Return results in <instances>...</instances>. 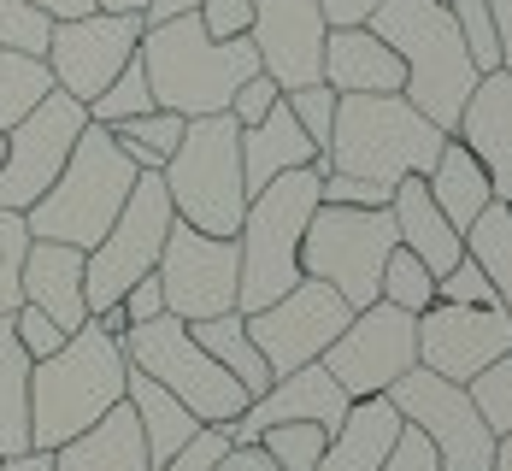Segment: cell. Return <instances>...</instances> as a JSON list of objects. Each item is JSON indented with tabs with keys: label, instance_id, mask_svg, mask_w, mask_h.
Listing matches in <instances>:
<instances>
[{
	"label": "cell",
	"instance_id": "obj_10",
	"mask_svg": "<svg viewBox=\"0 0 512 471\" xmlns=\"http://www.w3.org/2000/svg\"><path fill=\"white\" fill-rule=\"evenodd\" d=\"M171 224H177V207H171V195H165V177H159V171H142L136 189H130V201H124V212L112 218V230L83 254V295H89V313L118 307L124 289L154 271L159 254H165Z\"/></svg>",
	"mask_w": 512,
	"mask_h": 471
},
{
	"label": "cell",
	"instance_id": "obj_38",
	"mask_svg": "<svg viewBox=\"0 0 512 471\" xmlns=\"http://www.w3.org/2000/svg\"><path fill=\"white\" fill-rule=\"evenodd\" d=\"M24 254H30V224L24 212L0 207V318L24 307Z\"/></svg>",
	"mask_w": 512,
	"mask_h": 471
},
{
	"label": "cell",
	"instance_id": "obj_29",
	"mask_svg": "<svg viewBox=\"0 0 512 471\" xmlns=\"http://www.w3.org/2000/svg\"><path fill=\"white\" fill-rule=\"evenodd\" d=\"M30 354L12 336V318H0V460L30 454Z\"/></svg>",
	"mask_w": 512,
	"mask_h": 471
},
{
	"label": "cell",
	"instance_id": "obj_9",
	"mask_svg": "<svg viewBox=\"0 0 512 471\" xmlns=\"http://www.w3.org/2000/svg\"><path fill=\"white\" fill-rule=\"evenodd\" d=\"M401 248L389 207H330L318 201L307 236H301V277L330 283L348 307H371L383 289V265Z\"/></svg>",
	"mask_w": 512,
	"mask_h": 471
},
{
	"label": "cell",
	"instance_id": "obj_12",
	"mask_svg": "<svg viewBox=\"0 0 512 471\" xmlns=\"http://www.w3.org/2000/svg\"><path fill=\"white\" fill-rule=\"evenodd\" d=\"M348 318H354V307H348L330 283L301 277V283H295L289 295H277L271 307L242 313V324H248L254 348L265 354V366H271V383H277V377H289V371L324 360V348L348 330Z\"/></svg>",
	"mask_w": 512,
	"mask_h": 471
},
{
	"label": "cell",
	"instance_id": "obj_6",
	"mask_svg": "<svg viewBox=\"0 0 512 471\" xmlns=\"http://www.w3.org/2000/svg\"><path fill=\"white\" fill-rule=\"evenodd\" d=\"M318 183H324V165H301V171L271 177L248 201L242 230H236V254H242L236 313H259L301 283V236L318 212Z\"/></svg>",
	"mask_w": 512,
	"mask_h": 471
},
{
	"label": "cell",
	"instance_id": "obj_21",
	"mask_svg": "<svg viewBox=\"0 0 512 471\" xmlns=\"http://www.w3.org/2000/svg\"><path fill=\"white\" fill-rule=\"evenodd\" d=\"M324 83L336 95H401L407 89V65L371 24L330 30L324 36Z\"/></svg>",
	"mask_w": 512,
	"mask_h": 471
},
{
	"label": "cell",
	"instance_id": "obj_8",
	"mask_svg": "<svg viewBox=\"0 0 512 471\" xmlns=\"http://www.w3.org/2000/svg\"><path fill=\"white\" fill-rule=\"evenodd\" d=\"M124 360H130V371L154 377L159 389H171L201 424H218V430H230V424L248 413V401H254V395L195 342V330L171 313L148 318V324H130Z\"/></svg>",
	"mask_w": 512,
	"mask_h": 471
},
{
	"label": "cell",
	"instance_id": "obj_16",
	"mask_svg": "<svg viewBox=\"0 0 512 471\" xmlns=\"http://www.w3.org/2000/svg\"><path fill=\"white\" fill-rule=\"evenodd\" d=\"M142 30H148L142 12H83V18H59L42 59H48L53 83H59L71 101L89 106L106 83L136 59Z\"/></svg>",
	"mask_w": 512,
	"mask_h": 471
},
{
	"label": "cell",
	"instance_id": "obj_40",
	"mask_svg": "<svg viewBox=\"0 0 512 471\" xmlns=\"http://www.w3.org/2000/svg\"><path fill=\"white\" fill-rule=\"evenodd\" d=\"M289 112H295V124L307 130V142L318 154H330V130H336V89L330 83H307V89H289L283 95Z\"/></svg>",
	"mask_w": 512,
	"mask_h": 471
},
{
	"label": "cell",
	"instance_id": "obj_27",
	"mask_svg": "<svg viewBox=\"0 0 512 471\" xmlns=\"http://www.w3.org/2000/svg\"><path fill=\"white\" fill-rule=\"evenodd\" d=\"M424 189H430V201L442 207V218H448L460 236L477 224V218H483V207L495 201V189H489V171L477 165V154L465 148L460 136H448V142H442L436 165L424 171Z\"/></svg>",
	"mask_w": 512,
	"mask_h": 471
},
{
	"label": "cell",
	"instance_id": "obj_48",
	"mask_svg": "<svg viewBox=\"0 0 512 471\" xmlns=\"http://www.w3.org/2000/svg\"><path fill=\"white\" fill-rule=\"evenodd\" d=\"M277 101H283V89H277L265 71H254V77L236 89V101H230V118H236V124H259V118H265V112H271Z\"/></svg>",
	"mask_w": 512,
	"mask_h": 471
},
{
	"label": "cell",
	"instance_id": "obj_58",
	"mask_svg": "<svg viewBox=\"0 0 512 471\" xmlns=\"http://www.w3.org/2000/svg\"><path fill=\"white\" fill-rule=\"evenodd\" d=\"M95 6H101V12H142L148 0H95Z\"/></svg>",
	"mask_w": 512,
	"mask_h": 471
},
{
	"label": "cell",
	"instance_id": "obj_57",
	"mask_svg": "<svg viewBox=\"0 0 512 471\" xmlns=\"http://www.w3.org/2000/svg\"><path fill=\"white\" fill-rule=\"evenodd\" d=\"M489 471H512V430L495 442V460H489Z\"/></svg>",
	"mask_w": 512,
	"mask_h": 471
},
{
	"label": "cell",
	"instance_id": "obj_11",
	"mask_svg": "<svg viewBox=\"0 0 512 471\" xmlns=\"http://www.w3.org/2000/svg\"><path fill=\"white\" fill-rule=\"evenodd\" d=\"M159 289H165V313L183 324L236 313V289H242V254L236 236H201L195 224H171L165 254L154 265Z\"/></svg>",
	"mask_w": 512,
	"mask_h": 471
},
{
	"label": "cell",
	"instance_id": "obj_2",
	"mask_svg": "<svg viewBox=\"0 0 512 471\" xmlns=\"http://www.w3.org/2000/svg\"><path fill=\"white\" fill-rule=\"evenodd\" d=\"M136 53H142V71H148L154 106L177 112V118H212V112H230L236 89L259 71V48L248 42V36H236V42H212L195 12L165 18V24H148Z\"/></svg>",
	"mask_w": 512,
	"mask_h": 471
},
{
	"label": "cell",
	"instance_id": "obj_20",
	"mask_svg": "<svg viewBox=\"0 0 512 471\" xmlns=\"http://www.w3.org/2000/svg\"><path fill=\"white\" fill-rule=\"evenodd\" d=\"M454 136H460L465 148L477 154V165L489 171L495 201H512V77H507V71L477 77L471 101L460 106Z\"/></svg>",
	"mask_w": 512,
	"mask_h": 471
},
{
	"label": "cell",
	"instance_id": "obj_31",
	"mask_svg": "<svg viewBox=\"0 0 512 471\" xmlns=\"http://www.w3.org/2000/svg\"><path fill=\"white\" fill-rule=\"evenodd\" d=\"M53 89V71L42 53H12L0 48V130H12V124H24L36 106L48 101Z\"/></svg>",
	"mask_w": 512,
	"mask_h": 471
},
{
	"label": "cell",
	"instance_id": "obj_7",
	"mask_svg": "<svg viewBox=\"0 0 512 471\" xmlns=\"http://www.w3.org/2000/svg\"><path fill=\"white\" fill-rule=\"evenodd\" d=\"M165 195L183 224L201 236H236L248 212V183H242V124L230 112L189 118L177 154L165 159Z\"/></svg>",
	"mask_w": 512,
	"mask_h": 471
},
{
	"label": "cell",
	"instance_id": "obj_30",
	"mask_svg": "<svg viewBox=\"0 0 512 471\" xmlns=\"http://www.w3.org/2000/svg\"><path fill=\"white\" fill-rule=\"evenodd\" d=\"M195 330V342H201L206 354L218 360V366L230 371L248 395H265L271 389V366H265V354L254 348V336H248V324H242V313H218V318H201V324H189Z\"/></svg>",
	"mask_w": 512,
	"mask_h": 471
},
{
	"label": "cell",
	"instance_id": "obj_3",
	"mask_svg": "<svg viewBox=\"0 0 512 471\" xmlns=\"http://www.w3.org/2000/svg\"><path fill=\"white\" fill-rule=\"evenodd\" d=\"M371 30L401 53L407 65V95L430 124H442L454 136L460 124V106L471 101L477 89V65L460 42V24L442 0H377L371 12Z\"/></svg>",
	"mask_w": 512,
	"mask_h": 471
},
{
	"label": "cell",
	"instance_id": "obj_37",
	"mask_svg": "<svg viewBox=\"0 0 512 471\" xmlns=\"http://www.w3.org/2000/svg\"><path fill=\"white\" fill-rule=\"evenodd\" d=\"M465 395H471V407L483 413V424L495 430V436H507L512 430V348L495 360V366H483L471 383H465Z\"/></svg>",
	"mask_w": 512,
	"mask_h": 471
},
{
	"label": "cell",
	"instance_id": "obj_53",
	"mask_svg": "<svg viewBox=\"0 0 512 471\" xmlns=\"http://www.w3.org/2000/svg\"><path fill=\"white\" fill-rule=\"evenodd\" d=\"M30 6H36V12H48L53 24H59V18H83V12H101L95 0H30Z\"/></svg>",
	"mask_w": 512,
	"mask_h": 471
},
{
	"label": "cell",
	"instance_id": "obj_5",
	"mask_svg": "<svg viewBox=\"0 0 512 471\" xmlns=\"http://www.w3.org/2000/svg\"><path fill=\"white\" fill-rule=\"evenodd\" d=\"M136 177L142 171L112 142V130L106 124H89L77 136L71 159H65V171L53 177V189L24 212V224H30L36 242H65V248H83L89 254L106 230H112V218L124 212Z\"/></svg>",
	"mask_w": 512,
	"mask_h": 471
},
{
	"label": "cell",
	"instance_id": "obj_1",
	"mask_svg": "<svg viewBox=\"0 0 512 471\" xmlns=\"http://www.w3.org/2000/svg\"><path fill=\"white\" fill-rule=\"evenodd\" d=\"M124 383H130L124 342H112L89 318L77 336H65L53 360L30 366V448L53 454L89 424H101L124 401Z\"/></svg>",
	"mask_w": 512,
	"mask_h": 471
},
{
	"label": "cell",
	"instance_id": "obj_23",
	"mask_svg": "<svg viewBox=\"0 0 512 471\" xmlns=\"http://www.w3.org/2000/svg\"><path fill=\"white\" fill-rule=\"evenodd\" d=\"M301 165H324V171H330V159L318 154L307 142V130L295 124L289 101H277L259 124H242V183H248V201H254L271 177L301 171Z\"/></svg>",
	"mask_w": 512,
	"mask_h": 471
},
{
	"label": "cell",
	"instance_id": "obj_36",
	"mask_svg": "<svg viewBox=\"0 0 512 471\" xmlns=\"http://www.w3.org/2000/svg\"><path fill=\"white\" fill-rule=\"evenodd\" d=\"M324 442H330L324 424H271V430H259V448L277 460V471H318Z\"/></svg>",
	"mask_w": 512,
	"mask_h": 471
},
{
	"label": "cell",
	"instance_id": "obj_42",
	"mask_svg": "<svg viewBox=\"0 0 512 471\" xmlns=\"http://www.w3.org/2000/svg\"><path fill=\"white\" fill-rule=\"evenodd\" d=\"M436 301H454V307H501V295H495V283H489V271L465 254L454 271H442L436 277Z\"/></svg>",
	"mask_w": 512,
	"mask_h": 471
},
{
	"label": "cell",
	"instance_id": "obj_35",
	"mask_svg": "<svg viewBox=\"0 0 512 471\" xmlns=\"http://www.w3.org/2000/svg\"><path fill=\"white\" fill-rule=\"evenodd\" d=\"M377 301H389V307H401V313H424V307H436V277H430V265H418L407 248H395L389 265H383V289H377Z\"/></svg>",
	"mask_w": 512,
	"mask_h": 471
},
{
	"label": "cell",
	"instance_id": "obj_54",
	"mask_svg": "<svg viewBox=\"0 0 512 471\" xmlns=\"http://www.w3.org/2000/svg\"><path fill=\"white\" fill-rule=\"evenodd\" d=\"M183 12H201V0H148V6H142V18H148V24L183 18Z\"/></svg>",
	"mask_w": 512,
	"mask_h": 471
},
{
	"label": "cell",
	"instance_id": "obj_15",
	"mask_svg": "<svg viewBox=\"0 0 512 471\" xmlns=\"http://www.w3.org/2000/svg\"><path fill=\"white\" fill-rule=\"evenodd\" d=\"M89 130V106L71 101L65 89H53L24 124L6 130V165H0V207L30 212L53 189V177L65 171V159L77 148V136Z\"/></svg>",
	"mask_w": 512,
	"mask_h": 471
},
{
	"label": "cell",
	"instance_id": "obj_4",
	"mask_svg": "<svg viewBox=\"0 0 512 471\" xmlns=\"http://www.w3.org/2000/svg\"><path fill=\"white\" fill-rule=\"evenodd\" d=\"M448 130L430 124L407 95H336L330 130V171H348L365 183L395 189L401 177H424L442 154Z\"/></svg>",
	"mask_w": 512,
	"mask_h": 471
},
{
	"label": "cell",
	"instance_id": "obj_51",
	"mask_svg": "<svg viewBox=\"0 0 512 471\" xmlns=\"http://www.w3.org/2000/svg\"><path fill=\"white\" fill-rule=\"evenodd\" d=\"M212 471H277V460L259 448V442H230L224 454H218V466Z\"/></svg>",
	"mask_w": 512,
	"mask_h": 471
},
{
	"label": "cell",
	"instance_id": "obj_13",
	"mask_svg": "<svg viewBox=\"0 0 512 471\" xmlns=\"http://www.w3.org/2000/svg\"><path fill=\"white\" fill-rule=\"evenodd\" d=\"M389 401H395L401 419L418 424V430L430 436L442 471H489L501 436H495V430L483 424V413L471 407L465 383H448V377H436V371L412 366L401 383H389Z\"/></svg>",
	"mask_w": 512,
	"mask_h": 471
},
{
	"label": "cell",
	"instance_id": "obj_39",
	"mask_svg": "<svg viewBox=\"0 0 512 471\" xmlns=\"http://www.w3.org/2000/svg\"><path fill=\"white\" fill-rule=\"evenodd\" d=\"M454 24H460V42L477 65V77L501 71V42H495V18H489V0H448Z\"/></svg>",
	"mask_w": 512,
	"mask_h": 471
},
{
	"label": "cell",
	"instance_id": "obj_28",
	"mask_svg": "<svg viewBox=\"0 0 512 471\" xmlns=\"http://www.w3.org/2000/svg\"><path fill=\"white\" fill-rule=\"evenodd\" d=\"M124 401H130V413L142 424V442H148V460H154V466H165L171 454H183V448L201 436V419H195L171 389H159L154 377H142V371H130Z\"/></svg>",
	"mask_w": 512,
	"mask_h": 471
},
{
	"label": "cell",
	"instance_id": "obj_19",
	"mask_svg": "<svg viewBox=\"0 0 512 471\" xmlns=\"http://www.w3.org/2000/svg\"><path fill=\"white\" fill-rule=\"evenodd\" d=\"M348 407H354L348 389L324 371V360H312V366L277 377L259 401H248V413L230 424V442H259V430H271V424H324V430H336L348 419Z\"/></svg>",
	"mask_w": 512,
	"mask_h": 471
},
{
	"label": "cell",
	"instance_id": "obj_47",
	"mask_svg": "<svg viewBox=\"0 0 512 471\" xmlns=\"http://www.w3.org/2000/svg\"><path fill=\"white\" fill-rule=\"evenodd\" d=\"M224 448H230V430H218V424H201V436H195L183 454H171L165 466H154V471H212Z\"/></svg>",
	"mask_w": 512,
	"mask_h": 471
},
{
	"label": "cell",
	"instance_id": "obj_26",
	"mask_svg": "<svg viewBox=\"0 0 512 471\" xmlns=\"http://www.w3.org/2000/svg\"><path fill=\"white\" fill-rule=\"evenodd\" d=\"M53 471H154L130 401H118L101 424H89L83 436H71L65 448H53Z\"/></svg>",
	"mask_w": 512,
	"mask_h": 471
},
{
	"label": "cell",
	"instance_id": "obj_60",
	"mask_svg": "<svg viewBox=\"0 0 512 471\" xmlns=\"http://www.w3.org/2000/svg\"><path fill=\"white\" fill-rule=\"evenodd\" d=\"M442 6H448V0H442Z\"/></svg>",
	"mask_w": 512,
	"mask_h": 471
},
{
	"label": "cell",
	"instance_id": "obj_56",
	"mask_svg": "<svg viewBox=\"0 0 512 471\" xmlns=\"http://www.w3.org/2000/svg\"><path fill=\"white\" fill-rule=\"evenodd\" d=\"M89 318L101 324L112 342H124V336H130V318H124V307H101V313H89Z\"/></svg>",
	"mask_w": 512,
	"mask_h": 471
},
{
	"label": "cell",
	"instance_id": "obj_32",
	"mask_svg": "<svg viewBox=\"0 0 512 471\" xmlns=\"http://www.w3.org/2000/svg\"><path fill=\"white\" fill-rule=\"evenodd\" d=\"M465 254L489 271V283L501 295V313L512 318V212H507V201L483 207V218L465 230Z\"/></svg>",
	"mask_w": 512,
	"mask_h": 471
},
{
	"label": "cell",
	"instance_id": "obj_44",
	"mask_svg": "<svg viewBox=\"0 0 512 471\" xmlns=\"http://www.w3.org/2000/svg\"><path fill=\"white\" fill-rule=\"evenodd\" d=\"M389 195L395 189L348 177V171H324V183H318V201H330V207H389Z\"/></svg>",
	"mask_w": 512,
	"mask_h": 471
},
{
	"label": "cell",
	"instance_id": "obj_33",
	"mask_svg": "<svg viewBox=\"0 0 512 471\" xmlns=\"http://www.w3.org/2000/svg\"><path fill=\"white\" fill-rule=\"evenodd\" d=\"M112 130V142L130 154L136 171H165V159L177 154V142H183V130H189V118H177V112H142V118H124V124H106Z\"/></svg>",
	"mask_w": 512,
	"mask_h": 471
},
{
	"label": "cell",
	"instance_id": "obj_17",
	"mask_svg": "<svg viewBox=\"0 0 512 471\" xmlns=\"http://www.w3.org/2000/svg\"><path fill=\"white\" fill-rule=\"evenodd\" d=\"M512 348V318L501 307H454L436 301L418 313V366L448 377V383H471L483 366H495Z\"/></svg>",
	"mask_w": 512,
	"mask_h": 471
},
{
	"label": "cell",
	"instance_id": "obj_43",
	"mask_svg": "<svg viewBox=\"0 0 512 471\" xmlns=\"http://www.w3.org/2000/svg\"><path fill=\"white\" fill-rule=\"evenodd\" d=\"M6 318H12V336H18V348H24L30 360H53V354L65 348V330H59L42 307H30V301H24V307H12Z\"/></svg>",
	"mask_w": 512,
	"mask_h": 471
},
{
	"label": "cell",
	"instance_id": "obj_50",
	"mask_svg": "<svg viewBox=\"0 0 512 471\" xmlns=\"http://www.w3.org/2000/svg\"><path fill=\"white\" fill-rule=\"evenodd\" d=\"M318 12H324L330 30H359V24H371L377 0H318Z\"/></svg>",
	"mask_w": 512,
	"mask_h": 471
},
{
	"label": "cell",
	"instance_id": "obj_52",
	"mask_svg": "<svg viewBox=\"0 0 512 471\" xmlns=\"http://www.w3.org/2000/svg\"><path fill=\"white\" fill-rule=\"evenodd\" d=\"M489 18H495V42H501V71L512 77V0H489Z\"/></svg>",
	"mask_w": 512,
	"mask_h": 471
},
{
	"label": "cell",
	"instance_id": "obj_14",
	"mask_svg": "<svg viewBox=\"0 0 512 471\" xmlns=\"http://www.w3.org/2000/svg\"><path fill=\"white\" fill-rule=\"evenodd\" d=\"M412 366H418V318L389 301L359 307L348 330L324 348V371L348 389V401L389 395V383H401Z\"/></svg>",
	"mask_w": 512,
	"mask_h": 471
},
{
	"label": "cell",
	"instance_id": "obj_25",
	"mask_svg": "<svg viewBox=\"0 0 512 471\" xmlns=\"http://www.w3.org/2000/svg\"><path fill=\"white\" fill-rule=\"evenodd\" d=\"M401 424L407 419L395 413L389 395H365V401H354L348 419L330 430V442H324V454H318V471H377L383 454L395 448Z\"/></svg>",
	"mask_w": 512,
	"mask_h": 471
},
{
	"label": "cell",
	"instance_id": "obj_55",
	"mask_svg": "<svg viewBox=\"0 0 512 471\" xmlns=\"http://www.w3.org/2000/svg\"><path fill=\"white\" fill-rule=\"evenodd\" d=\"M0 471H53V454H42V448H30V454H6Z\"/></svg>",
	"mask_w": 512,
	"mask_h": 471
},
{
	"label": "cell",
	"instance_id": "obj_49",
	"mask_svg": "<svg viewBox=\"0 0 512 471\" xmlns=\"http://www.w3.org/2000/svg\"><path fill=\"white\" fill-rule=\"evenodd\" d=\"M118 307H124V318H130V324H148V318L165 313V289H159L154 271H148V277H136V283L124 289V301H118Z\"/></svg>",
	"mask_w": 512,
	"mask_h": 471
},
{
	"label": "cell",
	"instance_id": "obj_45",
	"mask_svg": "<svg viewBox=\"0 0 512 471\" xmlns=\"http://www.w3.org/2000/svg\"><path fill=\"white\" fill-rule=\"evenodd\" d=\"M201 30L212 42H236V36H248L254 30V0H201Z\"/></svg>",
	"mask_w": 512,
	"mask_h": 471
},
{
	"label": "cell",
	"instance_id": "obj_34",
	"mask_svg": "<svg viewBox=\"0 0 512 471\" xmlns=\"http://www.w3.org/2000/svg\"><path fill=\"white\" fill-rule=\"evenodd\" d=\"M154 112V89H148V71H142V53L106 83L101 95L89 101V124H124V118H142Z\"/></svg>",
	"mask_w": 512,
	"mask_h": 471
},
{
	"label": "cell",
	"instance_id": "obj_46",
	"mask_svg": "<svg viewBox=\"0 0 512 471\" xmlns=\"http://www.w3.org/2000/svg\"><path fill=\"white\" fill-rule=\"evenodd\" d=\"M377 471H442V460H436V448H430V436H424L418 424H401L395 448L383 454V466Z\"/></svg>",
	"mask_w": 512,
	"mask_h": 471
},
{
	"label": "cell",
	"instance_id": "obj_18",
	"mask_svg": "<svg viewBox=\"0 0 512 471\" xmlns=\"http://www.w3.org/2000/svg\"><path fill=\"white\" fill-rule=\"evenodd\" d=\"M324 36H330V24H324L318 0H254L248 42L259 48V71L283 95L324 83Z\"/></svg>",
	"mask_w": 512,
	"mask_h": 471
},
{
	"label": "cell",
	"instance_id": "obj_59",
	"mask_svg": "<svg viewBox=\"0 0 512 471\" xmlns=\"http://www.w3.org/2000/svg\"><path fill=\"white\" fill-rule=\"evenodd\" d=\"M0 165H6V130H0Z\"/></svg>",
	"mask_w": 512,
	"mask_h": 471
},
{
	"label": "cell",
	"instance_id": "obj_24",
	"mask_svg": "<svg viewBox=\"0 0 512 471\" xmlns=\"http://www.w3.org/2000/svg\"><path fill=\"white\" fill-rule=\"evenodd\" d=\"M389 212H395V230H401V248H407L418 265H430V277L454 271L465 260V236L442 218V207L430 201L424 177H401L395 195H389Z\"/></svg>",
	"mask_w": 512,
	"mask_h": 471
},
{
	"label": "cell",
	"instance_id": "obj_41",
	"mask_svg": "<svg viewBox=\"0 0 512 471\" xmlns=\"http://www.w3.org/2000/svg\"><path fill=\"white\" fill-rule=\"evenodd\" d=\"M53 18L36 12L30 0H0V48L12 53H48Z\"/></svg>",
	"mask_w": 512,
	"mask_h": 471
},
{
	"label": "cell",
	"instance_id": "obj_22",
	"mask_svg": "<svg viewBox=\"0 0 512 471\" xmlns=\"http://www.w3.org/2000/svg\"><path fill=\"white\" fill-rule=\"evenodd\" d=\"M24 301L42 307V313L77 336L89 324V295H83V248H65V242H36L30 236V254H24Z\"/></svg>",
	"mask_w": 512,
	"mask_h": 471
}]
</instances>
